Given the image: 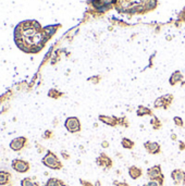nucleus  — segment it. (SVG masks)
<instances>
[{"label":"nucleus","instance_id":"16","mask_svg":"<svg viewBox=\"0 0 185 186\" xmlns=\"http://www.w3.org/2000/svg\"><path fill=\"white\" fill-rule=\"evenodd\" d=\"M174 122L176 125H179V126H182L183 125V121H182V119H180V118H174Z\"/></svg>","mask_w":185,"mask_h":186},{"label":"nucleus","instance_id":"1","mask_svg":"<svg viewBox=\"0 0 185 186\" xmlns=\"http://www.w3.org/2000/svg\"><path fill=\"white\" fill-rule=\"evenodd\" d=\"M65 127H67L70 132H78L81 129V124L78 122V120L76 118H69L65 122Z\"/></svg>","mask_w":185,"mask_h":186},{"label":"nucleus","instance_id":"18","mask_svg":"<svg viewBox=\"0 0 185 186\" xmlns=\"http://www.w3.org/2000/svg\"><path fill=\"white\" fill-rule=\"evenodd\" d=\"M103 147H108V143H107V142H103Z\"/></svg>","mask_w":185,"mask_h":186},{"label":"nucleus","instance_id":"6","mask_svg":"<svg viewBox=\"0 0 185 186\" xmlns=\"http://www.w3.org/2000/svg\"><path fill=\"white\" fill-rule=\"evenodd\" d=\"M148 175L151 177V179H156L160 175V168L159 166H154L151 168L150 170H148Z\"/></svg>","mask_w":185,"mask_h":186},{"label":"nucleus","instance_id":"8","mask_svg":"<svg viewBox=\"0 0 185 186\" xmlns=\"http://www.w3.org/2000/svg\"><path fill=\"white\" fill-rule=\"evenodd\" d=\"M181 78H182L181 73L176 72L175 74H173V75H172V78H171V84H175V83H178Z\"/></svg>","mask_w":185,"mask_h":186},{"label":"nucleus","instance_id":"12","mask_svg":"<svg viewBox=\"0 0 185 186\" xmlns=\"http://www.w3.org/2000/svg\"><path fill=\"white\" fill-rule=\"evenodd\" d=\"M144 114H150V110L145 107H140L138 109V115H144Z\"/></svg>","mask_w":185,"mask_h":186},{"label":"nucleus","instance_id":"4","mask_svg":"<svg viewBox=\"0 0 185 186\" xmlns=\"http://www.w3.org/2000/svg\"><path fill=\"white\" fill-rule=\"evenodd\" d=\"M145 146L150 154H156L159 151V145L157 143H146Z\"/></svg>","mask_w":185,"mask_h":186},{"label":"nucleus","instance_id":"5","mask_svg":"<svg viewBox=\"0 0 185 186\" xmlns=\"http://www.w3.org/2000/svg\"><path fill=\"white\" fill-rule=\"evenodd\" d=\"M23 143H24V138H18V140H13L11 143V148L13 150H19L22 148L23 146Z\"/></svg>","mask_w":185,"mask_h":186},{"label":"nucleus","instance_id":"9","mask_svg":"<svg viewBox=\"0 0 185 186\" xmlns=\"http://www.w3.org/2000/svg\"><path fill=\"white\" fill-rule=\"evenodd\" d=\"M100 120H103V123L110 124V125H114L115 124V119H112V118H108V117H100Z\"/></svg>","mask_w":185,"mask_h":186},{"label":"nucleus","instance_id":"15","mask_svg":"<svg viewBox=\"0 0 185 186\" xmlns=\"http://www.w3.org/2000/svg\"><path fill=\"white\" fill-rule=\"evenodd\" d=\"M47 186H60V182L56 181V180H50L48 182Z\"/></svg>","mask_w":185,"mask_h":186},{"label":"nucleus","instance_id":"11","mask_svg":"<svg viewBox=\"0 0 185 186\" xmlns=\"http://www.w3.org/2000/svg\"><path fill=\"white\" fill-rule=\"evenodd\" d=\"M8 173H5V172H0V184H5L7 181H8Z\"/></svg>","mask_w":185,"mask_h":186},{"label":"nucleus","instance_id":"3","mask_svg":"<svg viewBox=\"0 0 185 186\" xmlns=\"http://www.w3.org/2000/svg\"><path fill=\"white\" fill-rule=\"evenodd\" d=\"M12 166H13V169L16 170L18 172H26V171L28 170V164L26 163L25 161H22V160L13 161Z\"/></svg>","mask_w":185,"mask_h":186},{"label":"nucleus","instance_id":"10","mask_svg":"<svg viewBox=\"0 0 185 186\" xmlns=\"http://www.w3.org/2000/svg\"><path fill=\"white\" fill-rule=\"evenodd\" d=\"M172 176H173V179H174V180H176L178 182L182 181V180H183V177H184V175H183V173H181L180 171L173 172V174H172Z\"/></svg>","mask_w":185,"mask_h":186},{"label":"nucleus","instance_id":"17","mask_svg":"<svg viewBox=\"0 0 185 186\" xmlns=\"http://www.w3.org/2000/svg\"><path fill=\"white\" fill-rule=\"evenodd\" d=\"M147 186H159V185H158L157 182H149L148 184H147Z\"/></svg>","mask_w":185,"mask_h":186},{"label":"nucleus","instance_id":"14","mask_svg":"<svg viewBox=\"0 0 185 186\" xmlns=\"http://www.w3.org/2000/svg\"><path fill=\"white\" fill-rule=\"evenodd\" d=\"M22 186H37V184L33 183L30 179H25L24 181L22 182Z\"/></svg>","mask_w":185,"mask_h":186},{"label":"nucleus","instance_id":"7","mask_svg":"<svg viewBox=\"0 0 185 186\" xmlns=\"http://www.w3.org/2000/svg\"><path fill=\"white\" fill-rule=\"evenodd\" d=\"M130 175L132 176L133 179H136V177H138L140 175V171L137 169V168H131L130 169Z\"/></svg>","mask_w":185,"mask_h":186},{"label":"nucleus","instance_id":"13","mask_svg":"<svg viewBox=\"0 0 185 186\" xmlns=\"http://www.w3.org/2000/svg\"><path fill=\"white\" fill-rule=\"evenodd\" d=\"M122 145H123L125 148H131V147L133 146V143H132L130 140H128V138H124V140H122Z\"/></svg>","mask_w":185,"mask_h":186},{"label":"nucleus","instance_id":"2","mask_svg":"<svg viewBox=\"0 0 185 186\" xmlns=\"http://www.w3.org/2000/svg\"><path fill=\"white\" fill-rule=\"evenodd\" d=\"M44 163L47 165V166H49V168H53V169H57V168H59V161L58 159L56 158V156H53L52 154H48L46 156V158L44 159Z\"/></svg>","mask_w":185,"mask_h":186}]
</instances>
